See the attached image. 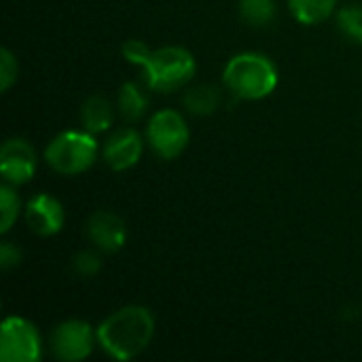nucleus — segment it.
Instances as JSON below:
<instances>
[{
    "label": "nucleus",
    "mask_w": 362,
    "mask_h": 362,
    "mask_svg": "<svg viewBox=\"0 0 362 362\" xmlns=\"http://www.w3.org/2000/svg\"><path fill=\"white\" fill-rule=\"evenodd\" d=\"M0 358L2 362H38L42 358V339L30 320L8 316L0 329Z\"/></svg>",
    "instance_id": "obj_6"
},
{
    "label": "nucleus",
    "mask_w": 362,
    "mask_h": 362,
    "mask_svg": "<svg viewBox=\"0 0 362 362\" xmlns=\"http://www.w3.org/2000/svg\"><path fill=\"white\" fill-rule=\"evenodd\" d=\"M98 346L112 361L127 362L140 356L155 337V316L144 305H125L112 312L95 329Z\"/></svg>",
    "instance_id": "obj_1"
},
{
    "label": "nucleus",
    "mask_w": 362,
    "mask_h": 362,
    "mask_svg": "<svg viewBox=\"0 0 362 362\" xmlns=\"http://www.w3.org/2000/svg\"><path fill=\"white\" fill-rule=\"evenodd\" d=\"M189 125L178 110H157L146 125V142L159 159L172 161L189 146Z\"/></svg>",
    "instance_id": "obj_5"
},
{
    "label": "nucleus",
    "mask_w": 362,
    "mask_h": 362,
    "mask_svg": "<svg viewBox=\"0 0 362 362\" xmlns=\"http://www.w3.org/2000/svg\"><path fill=\"white\" fill-rule=\"evenodd\" d=\"M182 104L191 115L197 117H208L212 115L218 104H221V89L212 83H202V85H193L185 91L182 95Z\"/></svg>",
    "instance_id": "obj_14"
},
{
    "label": "nucleus",
    "mask_w": 362,
    "mask_h": 362,
    "mask_svg": "<svg viewBox=\"0 0 362 362\" xmlns=\"http://www.w3.org/2000/svg\"><path fill=\"white\" fill-rule=\"evenodd\" d=\"M121 53H123V57H125L132 66L142 68V66L146 64V59L151 57L153 49H151L144 40H136V38H132V40H125V45H123Z\"/></svg>",
    "instance_id": "obj_21"
},
{
    "label": "nucleus",
    "mask_w": 362,
    "mask_h": 362,
    "mask_svg": "<svg viewBox=\"0 0 362 362\" xmlns=\"http://www.w3.org/2000/svg\"><path fill=\"white\" fill-rule=\"evenodd\" d=\"M38 168L36 148L25 138H8L0 148V174L2 180L21 187L30 182Z\"/></svg>",
    "instance_id": "obj_8"
},
{
    "label": "nucleus",
    "mask_w": 362,
    "mask_h": 362,
    "mask_svg": "<svg viewBox=\"0 0 362 362\" xmlns=\"http://www.w3.org/2000/svg\"><path fill=\"white\" fill-rule=\"evenodd\" d=\"M85 233L98 250L108 252V255L119 252L127 242L125 221L110 210L93 212L85 223Z\"/></svg>",
    "instance_id": "obj_10"
},
{
    "label": "nucleus",
    "mask_w": 362,
    "mask_h": 362,
    "mask_svg": "<svg viewBox=\"0 0 362 362\" xmlns=\"http://www.w3.org/2000/svg\"><path fill=\"white\" fill-rule=\"evenodd\" d=\"M51 354L62 362H81L91 356L98 346L95 329L85 320H64L59 322L49 339Z\"/></svg>",
    "instance_id": "obj_7"
},
{
    "label": "nucleus",
    "mask_w": 362,
    "mask_h": 362,
    "mask_svg": "<svg viewBox=\"0 0 362 362\" xmlns=\"http://www.w3.org/2000/svg\"><path fill=\"white\" fill-rule=\"evenodd\" d=\"M288 8L299 23L316 25L337 11V0H288Z\"/></svg>",
    "instance_id": "obj_15"
},
{
    "label": "nucleus",
    "mask_w": 362,
    "mask_h": 362,
    "mask_svg": "<svg viewBox=\"0 0 362 362\" xmlns=\"http://www.w3.org/2000/svg\"><path fill=\"white\" fill-rule=\"evenodd\" d=\"M238 8L242 19L252 28H263L276 17V0H240Z\"/></svg>",
    "instance_id": "obj_16"
},
{
    "label": "nucleus",
    "mask_w": 362,
    "mask_h": 362,
    "mask_svg": "<svg viewBox=\"0 0 362 362\" xmlns=\"http://www.w3.org/2000/svg\"><path fill=\"white\" fill-rule=\"evenodd\" d=\"M21 263V250L13 244V242H2L0 246V267L4 272L17 267Z\"/></svg>",
    "instance_id": "obj_22"
},
{
    "label": "nucleus",
    "mask_w": 362,
    "mask_h": 362,
    "mask_svg": "<svg viewBox=\"0 0 362 362\" xmlns=\"http://www.w3.org/2000/svg\"><path fill=\"white\" fill-rule=\"evenodd\" d=\"M72 269H74V274L81 276V278H93V276H98L100 269H102V259H100V255L93 252V250H81V252H76L74 259H72Z\"/></svg>",
    "instance_id": "obj_19"
},
{
    "label": "nucleus",
    "mask_w": 362,
    "mask_h": 362,
    "mask_svg": "<svg viewBox=\"0 0 362 362\" xmlns=\"http://www.w3.org/2000/svg\"><path fill=\"white\" fill-rule=\"evenodd\" d=\"M339 32L350 40L362 45V4H348L341 6L335 15Z\"/></svg>",
    "instance_id": "obj_17"
},
{
    "label": "nucleus",
    "mask_w": 362,
    "mask_h": 362,
    "mask_svg": "<svg viewBox=\"0 0 362 362\" xmlns=\"http://www.w3.org/2000/svg\"><path fill=\"white\" fill-rule=\"evenodd\" d=\"M142 153H144V140L132 127H125V129L115 132L102 144V159L115 172H127V170H132L140 161Z\"/></svg>",
    "instance_id": "obj_11"
},
{
    "label": "nucleus",
    "mask_w": 362,
    "mask_h": 362,
    "mask_svg": "<svg viewBox=\"0 0 362 362\" xmlns=\"http://www.w3.org/2000/svg\"><path fill=\"white\" fill-rule=\"evenodd\" d=\"M23 214H25L28 227L40 238L57 235L66 223V210H64L62 202L49 193H38V195L30 197Z\"/></svg>",
    "instance_id": "obj_9"
},
{
    "label": "nucleus",
    "mask_w": 362,
    "mask_h": 362,
    "mask_svg": "<svg viewBox=\"0 0 362 362\" xmlns=\"http://www.w3.org/2000/svg\"><path fill=\"white\" fill-rule=\"evenodd\" d=\"M115 123V106L108 98L95 93L89 95L81 106V125L91 134H104Z\"/></svg>",
    "instance_id": "obj_12"
},
{
    "label": "nucleus",
    "mask_w": 362,
    "mask_h": 362,
    "mask_svg": "<svg viewBox=\"0 0 362 362\" xmlns=\"http://www.w3.org/2000/svg\"><path fill=\"white\" fill-rule=\"evenodd\" d=\"M0 214H2V221H0V233L2 235H6L11 229H13V225L17 223V218H19V212H21V202H19V195H17V191H15V187L13 185H8V182H4L2 187H0Z\"/></svg>",
    "instance_id": "obj_18"
},
{
    "label": "nucleus",
    "mask_w": 362,
    "mask_h": 362,
    "mask_svg": "<svg viewBox=\"0 0 362 362\" xmlns=\"http://www.w3.org/2000/svg\"><path fill=\"white\" fill-rule=\"evenodd\" d=\"M197 72V62L193 53L185 47L170 45L153 49L151 57L142 66V78L146 89L170 93L187 87Z\"/></svg>",
    "instance_id": "obj_3"
},
{
    "label": "nucleus",
    "mask_w": 362,
    "mask_h": 362,
    "mask_svg": "<svg viewBox=\"0 0 362 362\" xmlns=\"http://www.w3.org/2000/svg\"><path fill=\"white\" fill-rule=\"evenodd\" d=\"M280 74L272 57L259 51H242L233 55L225 70L223 83L225 87L240 100L259 102L269 98L278 87Z\"/></svg>",
    "instance_id": "obj_2"
},
{
    "label": "nucleus",
    "mask_w": 362,
    "mask_h": 362,
    "mask_svg": "<svg viewBox=\"0 0 362 362\" xmlns=\"http://www.w3.org/2000/svg\"><path fill=\"white\" fill-rule=\"evenodd\" d=\"M19 76V62L15 57V53L11 49H2L0 51V89L8 91Z\"/></svg>",
    "instance_id": "obj_20"
},
{
    "label": "nucleus",
    "mask_w": 362,
    "mask_h": 362,
    "mask_svg": "<svg viewBox=\"0 0 362 362\" xmlns=\"http://www.w3.org/2000/svg\"><path fill=\"white\" fill-rule=\"evenodd\" d=\"M117 108L125 121H129V123L140 121L148 108V95L142 89V85L136 81L123 83L119 89V95H117Z\"/></svg>",
    "instance_id": "obj_13"
},
{
    "label": "nucleus",
    "mask_w": 362,
    "mask_h": 362,
    "mask_svg": "<svg viewBox=\"0 0 362 362\" xmlns=\"http://www.w3.org/2000/svg\"><path fill=\"white\" fill-rule=\"evenodd\" d=\"M100 155L95 134L87 129H66L57 134L42 153L47 165L64 176H76L87 172Z\"/></svg>",
    "instance_id": "obj_4"
}]
</instances>
